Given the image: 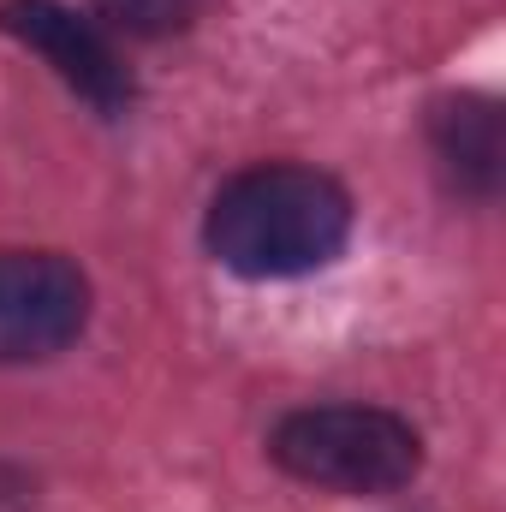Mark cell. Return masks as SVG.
<instances>
[{"instance_id":"cell-1","label":"cell","mask_w":506,"mask_h":512,"mask_svg":"<svg viewBox=\"0 0 506 512\" xmlns=\"http://www.w3.org/2000/svg\"><path fill=\"white\" fill-rule=\"evenodd\" d=\"M352 239V191L298 161H262L233 173L209 215H203V245L221 268L245 280H298L328 268Z\"/></svg>"},{"instance_id":"cell-2","label":"cell","mask_w":506,"mask_h":512,"mask_svg":"<svg viewBox=\"0 0 506 512\" xmlns=\"http://www.w3.org/2000/svg\"><path fill=\"white\" fill-rule=\"evenodd\" d=\"M268 459L328 495H393L423 471V435L387 405H304L274 423Z\"/></svg>"},{"instance_id":"cell-3","label":"cell","mask_w":506,"mask_h":512,"mask_svg":"<svg viewBox=\"0 0 506 512\" xmlns=\"http://www.w3.org/2000/svg\"><path fill=\"white\" fill-rule=\"evenodd\" d=\"M90 322V280L60 251H0V364L60 358Z\"/></svg>"},{"instance_id":"cell-4","label":"cell","mask_w":506,"mask_h":512,"mask_svg":"<svg viewBox=\"0 0 506 512\" xmlns=\"http://www.w3.org/2000/svg\"><path fill=\"white\" fill-rule=\"evenodd\" d=\"M0 30L12 42H24L30 54H42L54 66V78L72 96H84L102 120H120L137 102V78H131L120 42L90 12H72L60 0H6L0 6Z\"/></svg>"},{"instance_id":"cell-5","label":"cell","mask_w":506,"mask_h":512,"mask_svg":"<svg viewBox=\"0 0 506 512\" xmlns=\"http://www.w3.org/2000/svg\"><path fill=\"white\" fill-rule=\"evenodd\" d=\"M429 149H435V167L441 179L471 197V203H489L501 191L506 173V137H501V108L489 96H441L429 108Z\"/></svg>"},{"instance_id":"cell-6","label":"cell","mask_w":506,"mask_h":512,"mask_svg":"<svg viewBox=\"0 0 506 512\" xmlns=\"http://www.w3.org/2000/svg\"><path fill=\"white\" fill-rule=\"evenodd\" d=\"M203 12V0H90V18L108 36H131V42H161L191 30Z\"/></svg>"},{"instance_id":"cell-7","label":"cell","mask_w":506,"mask_h":512,"mask_svg":"<svg viewBox=\"0 0 506 512\" xmlns=\"http://www.w3.org/2000/svg\"><path fill=\"white\" fill-rule=\"evenodd\" d=\"M36 507V483L18 465H0V512H30Z\"/></svg>"}]
</instances>
